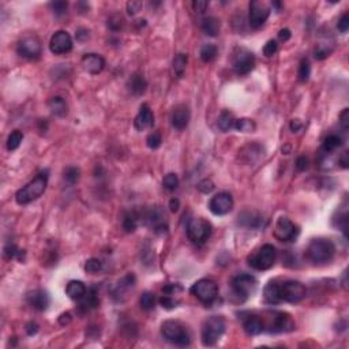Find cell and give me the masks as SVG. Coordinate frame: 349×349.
<instances>
[{
    "label": "cell",
    "instance_id": "6da1fadb",
    "mask_svg": "<svg viewBox=\"0 0 349 349\" xmlns=\"http://www.w3.org/2000/svg\"><path fill=\"white\" fill-rule=\"evenodd\" d=\"M307 289L300 281L285 280L282 282L270 281L263 289V298L267 304L299 303L305 298Z\"/></svg>",
    "mask_w": 349,
    "mask_h": 349
},
{
    "label": "cell",
    "instance_id": "7a4b0ae2",
    "mask_svg": "<svg viewBox=\"0 0 349 349\" xmlns=\"http://www.w3.org/2000/svg\"><path fill=\"white\" fill-rule=\"evenodd\" d=\"M48 177H49L48 171H43L34 177L33 180L29 181L26 186L22 187L15 194V201L18 205H28V203L39 199L45 192L46 186H48Z\"/></svg>",
    "mask_w": 349,
    "mask_h": 349
},
{
    "label": "cell",
    "instance_id": "3957f363",
    "mask_svg": "<svg viewBox=\"0 0 349 349\" xmlns=\"http://www.w3.org/2000/svg\"><path fill=\"white\" fill-rule=\"evenodd\" d=\"M336 255V246L329 239H312L307 247V257L312 263L322 265L330 262Z\"/></svg>",
    "mask_w": 349,
    "mask_h": 349
},
{
    "label": "cell",
    "instance_id": "277c9868",
    "mask_svg": "<svg viewBox=\"0 0 349 349\" xmlns=\"http://www.w3.org/2000/svg\"><path fill=\"white\" fill-rule=\"evenodd\" d=\"M161 334L164 338L169 341L171 344H174L176 347H188L191 344V336L190 332L187 330V327L179 321H174L169 319L165 321L161 325Z\"/></svg>",
    "mask_w": 349,
    "mask_h": 349
},
{
    "label": "cell",
    "instance_id": "5b68a950",
    "mask_svg": "<svg viewBox=\"0 0 349 349\" xmlns=\"http://www.w3.org/2000/svg\"><path fill=\"white\" fill-rule=\"evenodd\" d=\"M265 330L269 333H288L295 329V321L292 316L282 311H267L266 318H262Z\"/></svg>",
    "mask_w": 349,
    "mask_h": 349
},
{
    "label": "cell",
    "instance_id": "8992f818",
    "mask_svg": "<svg viewBox=\"0 0 349 349\" xmlns=\"http://www.w3.org/2000/svg\"><path fill=\"white\" fill-rule=\"evenodd\" d=\"M277 258L276 247L273 244H263L262 247H259L257 251H254L247 258L248 266H251L253 269L259 271L269 270L273 267Z\"/></svg>",
    "mask_w": 349,
    "mask_h": 349
},
{
    "label": "cell",
    "instance_id": "52a82bcc",
    "mask_svg": "<svg viewBox=\"0 0 349 349\" xmlns=\"http://www.w3.org/2000/svg\"><path fill=\"white\" fill-rule=\"evenodd\" d=\"M225 333V319L220 315L208 318L202 326V344L205 347H214Z\"/></svg>",
    "mask_w": 349,
    "mask_h": 349
},
{
    "label": "cell",
    "instance_id": "ba28073f",
    "mask_svg": "<svg viewBox=\"0 0 349 349\" xmlns=\"http://www.w3.org/2000/svg\"><path fill=\"white\" fill-rule=\"evenodd\" d=\"M187 237L191 240L194 244L201 246L203 243H206L212 236V224L209 221L203 220V218H191L187 224Z\"/></svg>",
    "mask_w": 349,
    "mask_h": 349
},
{
    "label": "cell",
    "instance_id": "9c48e42d",
    "mask_svg": "<svg viewBox=\"0 0 349 349\" xmlns=\"http://www.w3.org/2000/svg\"><path fill=\"white\" fill-rule=\"evenodd\" d=\"M139 216H141L142 222L149 228H152L158 235L168 231V221H167L164 210L160 206L145 209L142 210V213H139Z\"/></svg>",
    "mask_w": 349,
    "mask_h": 349
},
{
    "label": "cell",
    "instance_id": "30bf717a",
    "mask_svg": "<svg viewBox=\"0 0 349 349\" xmlns=\"http://www.w3.org/2000/svg\"><path fill=\"white\" fill-rule=\"evenodd\" d=\"M191 293L205 305H210L218 295V287L213 280L202 278L191 287Z\"/></svg>",
    "mask_w": 349,
    "mask_h": 349
},
{
    "label": "cell",
    "instance_id": "8fae6325",
    "mask_svg": "<svg viewBox=\"0 0 349 349\" xmlns=\"http://www.w3.org/2000/svg\"><path fill=\"white\" fill-rule=\"evenodd\" d=\"M231 287L233 293L239 296L243 300H246L250 296H253V293L255 292V289L258 287V281L257 278L251 274L247 273H242V274H237L232 278Z\"/></svg>",
    "mask_w": 349,
    "mask_h": 349
},
{
    "label": "cell",
    "instance_id": "7c38bea8",
    "mask_svg": "<svg viewBox=\"0 0 349 349\" xmlns=\"http://www.w3.org/2000/svg\"><path fill=\"white\" fill-rule=\"evenodd\" d=\"M232 66L237 75H247L255 67V56L247 48H236L232 57Z\"/></svg>",
    "mask_w": 349,
    "mask_h": 349
},
{
    "label": "cell",
    "instance_id": "4fadbf2b",
    "mask_svg": "<svg viewBox=\"0 0 349 349\" xmlns=\"http://www.w3.org/2000/svg\"><path fill=\"white\" fill-rule=\"evenodd\" d=\"M17 52L23 59L36 60L41 56V52H43L41 41L37 36H25L18 43Z\"/></svg>",
    "mask_w": 349,
    "mask_h": 349
},
{
    "label": "cell",
    "instance_id": "5bb4252c",
    "mask_svg": "<svg viewBox=\"0 0 349 349\" xmlns=\"http://www.w3.org/2000/svg\"><path fill=\"white\" fill-rule=\"evenodd\" d=\"M248 8H250V25L254 29H258L262 25H265L271 11V6L269 3L262 0H254L250 3Z\"/></svg>",
    "mask_w": 349,
    "mask_h": 349
},
{
    "label": "cell",
    "instance_id": "9a60e30c",
    "mask_svg": "<svg viewBox=\"0 0 349 349\" xmlns=\"http://www.w3.org/2000/svg\"><path fill=\"white\" fill-rule=\"evenodd\" d=\"M299 235V228L288 217H280L274 226V236L280 242H293Z\"/></svg>",
    "mask_w": 349,
    "mask_h": 349
},
{
    "label": "cell",
    "instance_id": "2e32d148",
    "mask_svg": "<svg viewBox=\"0 0 349 349\" xmlns=\"http://www.w3.org/2000/svg\"><path fill=\"white\" fill-rule=\"evenodd\" d=\"M233 209V198L229 192L222 191L216 194L210 202H209V210L214 216H225Z\"/></svg>",
    "mask_w": 349,
    "mask_h": 349
},
{
    "label": "cell",
    "instance_id": "e0dca14e",
    "mask_svg": "<svg viewBox=\"0 0 349 349\" xmlns=\"http://www.w3.org/2000/svg\"><path fill=\"white\" fill-rule=\"evenodd\" d=\"M73 45L74 44L71 36L64 30L56 32L52 36L51 41H49V49L55 55H66L68 52H71Z\"/></svg>",
    "mask_w": 349,
    "mask_h": 349
},
{
    "label": "cell",
    "instance_id": "ac0fdd59",
    "mask_svg": "<svg viewBox=\"0 0 349 349\" xmlns=\"http://www.w3.org/2000/svg\"><path fill=\"white\" fill-rule=\"evenodd\" d=\"M135 276L129 273L127 276H124L120 281L116 284V287L112 289V299L115 302H124L126 299L129 298L130 293L134 291L135 288Z\"/></svg>",
    "mask_w": 349,
    "mask_h": 349
},
{
    "label": "cell",
    "instance_id": "d6986e66",
    "mask_svg": "<svg viewBox=\"0 0 349 349\" xmlns=\"http://www.w3.org/2000/svg\"><path fill=\"white\" fill-rule=\"evenodd\" d=\"M237 225L247 229H259L265 225V218L257 210H243L237 216Z\"/></svg>",
    "mask_w": 349,
    "mask_h": 349
},
{
    "label": "cell",
    "instance_id": "ffe728a7",
    "mask_svg": "<svg viewBox=\"0 0 349 349\" xmlns=\"http://www.w3.org/2000/svg\"><path fill=\"white\" fill-rule=\"evenodd\" d=\"M190 109L187 105H177L174 108V111L171 113V124L174 130L181 131L184 130L190 123Z\"/></svg>",
    "mask_w": 349,
    "mask_h": 349
},
{
    "label": "cell",
    "instance_id": "44dd1931",
    "mask_svg": "<svg viewBox=\"0 0 349 349\" xmlns=\"http://www.w3.org/2000/svg\"><path fill=\"white\" fill-rule=\"evenodd\" d=\"M82 67L86 73L91 74V75H97L100 74L105 68V60L101 55L97 53H86L82 57Z\"/></svg>",
    "mask_w": 349,
    "mask_h": 349
},
{
    "label": "cell",
    "instance_id": "7402d4cb",
    "mask_svg": "<svg viewBox=\"0 0 349 349\" xmlns=\"http://www.w3.org/2000/svg\"><path fill=\"white\" fill-rule=\"evenodd\" d=\"M26 302L29 303V305L33 307L34 310L45 311L49 305V296L45 291L36 289V291H32L26 295Z\"/></svg>",
    "mask_w": 349,
    "mask_h": 349
},
{
    "label": "cell",
    "instance_id": "603a6c76",
    "mask_svg": "<svg viewBox=\"0 0 349 349\" xmlns=\"http://www.w3.org/2000/svg\"><path fill=\"white\" fill-rule=\"evenodd\" d=\"M134 126L138 131H145L147 129H152L154 126V115L147 104H143L141 107L139 113L136 115L135 120H134Z\"/></svg>",
    "mask_w": 349,
    "mask_h": 349
},
{
    "label": "cell",
    "instance_id": "cb8c5ba5",
    "mask_svg": "<svg viewBox=\"0 0 349 349\" xmlns=\"http://www.w3.org/2000/svg\"><path fill=\"white\" fill-rule=\"evenodd\" d=\"M263 156V147L259 143H248L239 150V157L246 164H254Z\"/></svg>",
    "mask_w": 349,
    "mask_h": 349
},
{
    "label": "cell",
    "instance_id": "d4e9b609",
    "mask_svg": "<svg viewBox=\"0 0 349 349\" xmlns=\"http://www.w3.org/2000/svg\"><path fill=\"white\" fill-rule=\"evenodd\" d=\"M243 327H244V332L247 333L248 336H258L262 332H265L262 318L258 315H254V314H250V315L243 318Z\"/></svg>",
    "mask_w": 349,
    "mask_h": 349
},
{
    "label": "cell",
    "instance_id": "484cf974",
    "mask_svg": "<svg viewBox=\"0 0 349 349\" xmlns=\"http://www.w3.org/2000/svg\"><path fill=\"white\" fill-rule=\"evenodd\" d=\"M79 311L81 312H87V311L94 310L98 307L100 304V299H98V293H97L96 288L91 287L87 289V292L84 298L79 300Z\"/></svg>",
    "mask_w": 349,
    "mask_h": 349
},
{
    "label": "cell",
    "instance_id": "4316f807",
    "mask_svg": "<svg viewBox=\"0 0 349 349\" xmlns=\"http://www.w3.org/2000/svg\"><path fill=\"white\" fill-rule=\"evenodd\" d=\"M127 87H129V91L132 96H142L146 91V79H145V77L142 74H132L130 77L129 82H127Z\"/></svg>",
    "mask_w": 349,
    "mask_h": 349
},
{
    "label": "cell",
    "instance_id": "83f0119b",
    "mask_svg": "<svg viewBox=\"0 0 349 349\" xmlns=\"http://www.w3.org/2000/svg\"><path fill=\"white\" fill-rule=\"evenodd\" d=\"M48 108L51 109L52 115H55L57 118H64L68 112V107L66 100L60 96L52 97L48 101Z\"/></svg>",
    "mask_w": 349,
    "mask_h": 349
},
{
    "label": "cell",
    "instance_id": "f1b7e54d",
    "mask_svg": "<svg viewBox=\"0 0 349 349\" xmlns=\"http://www.w3.org/2000/svg\"><path fill=\"white\" fill-rule=\"evenodd\" d=\"M87 292V289L85 287V284L82 281H77V280H73L67 284L66 287V293L70 299L73 300H81L84 298L85 295Z\"/></svg>",
    "mask_w": 349,
    "mask_h": 349
},
{
    "label": "cell",
    "instance_id": "f546056e",
    "mask_svg": "<svg viewBox=\"0 0 349 349\" xmlns=\"http://www.w3.org/2000/svg\"><path fill=\"white\" fill-rule=\"evenodd\" d=\"M202 32L209 37H216L220 34L221 23L220 19H217L216 17H208L202 21Z\"/></svg>",
    "mask_w": 349,
    "mask_h": 349
},
{
    "label": "cell",
    "instance_id": "4dcf8cb0",
    "mask_svg": "<svg viewBox=\"0 0 349 349\" xmlns=\"http://www.w3.org/2000/svg\"><path fill=\"white\" fill-rule=\"evenodd\" d=\"M141 222V216L135 210L127 212L123 218V229L126 232H134Z\"/></svg>",
    "mask_w": 349,
    "mask_h": 349
},
{
    "label": "cell",
    "instance_id": "1f68e13d",
    "mask_svg": "<svg viewBox=\"0 0 349 349\" xmlns=\"http://www.w3.org/2000/svg\"><path fill=\"white\" fill-rule=\"evenodd\" d=\"M235 122H236V119L233 116V113L229 111H222L218 116V120H217V126H218L220 131L228 132L229 130L235 127Z\"/></svg>",
    "mask_w": 349,
    "mask_h": 349
},
{
    "label": "cell",
    "instance_id": "d6a6232c",
    "mask_svg": "<svg viewBox=\"0 0 349 349\" xmlns=\"http://www.w3.org/2000/svg\"><path fill=\"white\" fill-rule=\"evenodd\" d=\"M344 139L343 136L338 134H330L325 138L323 145H322V152L323 153H332L340 146H343Z\"/></svg>",
    "mask_w": 349,
    "mask_h": 349
},
{
    "label": "cell",
    "instance_id": "836d02e7",
    "mask_svg": "<svg viewBox=\"0 0 349 349\" xmlns=\"http://www.w3.org/2000/svg\"><path fill=\"white\" fill-rule=\"evenodd\" d=\"M187 62H188V56L187 53H177L174 56V62H172V68H174V73L176 75V78H181L184 73H186Z\"/></svg>",
    "mask_w": 349,
    "mask_h": 349
},
{
    "label": "cell",
    "instance_id": "e575fe53",
    "mask_svg": "<svg viewBox=\"0 0 349 349\" xmlns=\"http://www.w3.org/2000/svg\"><path fill=\"white\" fill-rule=\"evenodd\" d=\"M199 56L202 59V62L210 63L213 62L217 56V46L213 44H205L199 51Z\"/></svg>",
    "mask_w": 349,
    "mask_h": 349
},
{
    "label": "cell",
    "instance_id": "d590c367",
    "mask_svg": "<svg viewBox=\"0 0 349 349\" xmlns=\"http://www.w3.org/2000/svg\"><path fill=\"white\" fill-rule=\"evenodd\" d=\"M79 177H81V171L78 168H75V167H68L63 172V179H64V181L67 183L68 186L77 184Z\"/></svg>",
    "mask_w": 349,
    "mask_h": 349
},
{
    "label": "cell",
    "instance_id": "8d00e7d4",
    "mask_svg": "<svg viewBox=\"0 0 349 349\" xmlns=\"http://www.w3.org/2000/svg\"><path fill=\"white\" fill-rule=\"evenodd\" d=\"M235 129L237 131H240V132H254L257 129V124H255L253 119H237L235 122Z\"/></svg>",
    "mask_w": 349,
    "mask_h": 349
},
{
    "label": "cell",
    "instance_id": "74e56055",
    "mask_svg": "<svg viewBox=\"0 0 349 349\" xmlns=\"http://www.w3.org/2000/svg\"><path fill=\"white\" fill-rule=\"evenodd\" d=\"M23 141V132L19 131V130H15L12 131L11 134L8 135V139H7V149L12 152V150H17L18 147L21 146V143Z\"/></svg>",
    "mask_w": 349,
    "mask_h": 349
},
{
    "label": "cell",
    "instance_id": "f35d334b",
    "mask_svg": "<svg viewBox=\"0 0 349 349\" xmlns=\"http://www.w3.org/2000/svg\"><path fill=\"white\" fill-rule=\"evenodd\" d=\"M141 308L145 311H152L156 307V296L152 292H143L139 299Z\"/></svg>",
    "mask_w": 349,
    "mask_h": 349
},
{
    "label": "cell",
    "instance_id": "ab89813d",
    "mask_svg": "<svg viewBox=\"0 0 349 349\" xmlns=\"http://www.w3.org/2000/svg\"><path fill=\"white\" fill-rule=\"evenodd\" d=\"M298 75H299V81H300V82H303V84L310 79L311 66H310V62H308L307 59H302L300 66H299Z\"/></svg>",
    "mask_w": 349,
    "mask_h": 349
},
{
    "label": "cell",
    "instance_id": "60d3db41",
    "mask_svg": "<svg viewBox=\"0 0 349 349\" xmlns=\"http://www.w3.org/2000/svg\"><path fill=\"white\" fill-rule=\"evenodd\" d=\"M102 270V262L97 258H90L86 261L85 263V271L89 274H96Z\"/></svg>",
    "mask_w": 349,
    "mask_h": 349
},
{
    "label": "cell",
    "instance_id": "b9f144b4",
    "mask_svg": "<svg viewBox=\"0 0 349 349\" xmlns=\"http://www.w3.org/2000/svg\"><path fill=\"white\" fill-rule=\"evenodd\" d=\"M163 186L169 190V191H174L179 187V177L176 174H165V177L163 179Z\"/></svg>",
    "mask_w": 349,
    "mask_h": 349
},
{
    "label": "cell",
    "instance_id": "7bdbcfd3",
    "mask_svg": "<svg viewBox=\"0 0 349 349\" xmlns=\"http://www.w3.org/2000/svg\"><path fill=\"white\" fill-rule=\"evenodd\" d=\"M49 8L56 17H63L67 12L68 3L67 1H52L49 3Z\"/></svg>",
    "mask_w": 349,
    "mask_h": 349
},
{
    "label": "cell",
    "instance_id": "ee69618b",
    "mask_svg": "<svg viewBox=\"0 0 349 349\" xmlns=\"http://www.w3.org/2000/svg\"><path fill=\"white\" fill-rule=\"evenodd\" d=\"M124 26V19L122 15H119V14H115V15H112V17H109V19H108V28L111 29L112 32H119V30H122Z\"/></svg>",
    "mask_w": 349,
    "mask_h": 349
},
{
    "label": "cell",
    "instance_id": "f6af8a7d",
    "mask_svg": "<svg viewBox=\"0 0 349 349\" xmlns=\"http://www.w3.org/2000/svg\"><path fill=\"white\" fill-rule=\"evenodd\" d=\"M333 52L332 46H327L325 44H319L316 46L315 51H314V56H315L316 60H323L326 57L330 56V53Z\"/></svg>",
    "mask_w": 349,
    "mask_h": 349
},
{
    "label": "cell",
    "instance_id": "bcb514c9",
    "mask_svg": "<svg viewBox=\"0 0 349 349\" xmlns=\"http://www.w3.org/2000/svg\"><path fill=\"white\" fill-rule=\"evenodd\" d=\"M161 142H163V138H161L160 132H152L146 139L147 146L150 147V149H158V147L161 146Z\"/></svg>",
    "mask_w": 349,
    "mask_h": 349
},
{
    "label": "cell",
    "instance_id": "7dc6e473",
    "mask_svg": "<svg viewBox=\"0 0 349 349\" xmlns=\"http://www.w3.org/2000/svg\"><path fill=\"white\" fill-rule=\"evenodd\" d=\"M277 49H278V44H277L276 40H269L266 43V45L263 46V55L266 57H271L276 55Z\"/></svg>",
    "mask_w": 349,
    "mask_h": 349
},
{
    "label": "cell",
    "instance_id": "c3c4849f",
    "mask_svg": "<svg viewBox=\"0 0 349 349\" xmlns=\"http://www.w3.org/2000/svg\"><path fill=\"white\" fill-rule=\"evenodd\" d=\"M160 304L163 305L165 310H172V308H174V307H177L179 302H177V300H174L172 296L164 295L163 298L160 299Z\"/></svg>",
    "mask_w": 349,
    "mask_h": 349
},
{
    "label": "cell",
    "instance_id": "681fc988",
    "mask_svg": "<svg viewBox=\"0 0 349 349\" xmlns=\"http://www.w3.org/2000/svg\"><path fill=\"white\" fill-rule=\"evenodd\" d=\"M197 188L203 194H209L214 190V183L210 179H203L198 183Z\"/></svg>",
    "mask_w": 349,
    "mask_h": 349
},
{
    "label": "cell",
    "instance_id": "f907efd6",
    "mask_svg": "<svg viewBox=\"0 0 349 349\" xmlns=\"http://www.w3.org/2000/svg\"><path fill=\"white\" fill-rule=\"evenodd\" d=\"M142 7H143L142 1H139V0H131V1L127 3V11H129L130 15H135V14L141 11Z\"/></svg>",
    "mask_w": 349,
    "mask_h": 349
},
{
    "label": "cell",
    "instance_id": "816d5d0a",
    "mask_svg": "<svg viewBox=\"0 0 349 349\" xmlns=\"http://www.w3.org/2000/svg\"><path fill=\"white\" fill-rule=\"evenodd\" d=\"M180 292H183V288L179 284H169L163 288V293L168 295V296H174V295H177Z\"/></svg>",
    "mask_w": 349,
    "mask_h": 349
},
{
    "label": "cell",
    "instance_id": "f5cc1de1",
    "mask_svg": "<svg viewBox=\"0 0 349 349\" xmlns=\"http://www.w3.org/2000/svg\"><path fill=\"white\" fill-rule=\"evenodd\" d=\"M209 1L208 0H194L192 1V8L197 14H203V12L208 10Z\"/></svg>",
    "mask_w": 349,
    "mask_h": 349
},
{
    "label": "cell",
    "instance_id": "db71d44e",
    "mask_svg": "<svg viewBox=\"0 0 349 349\" xmlns=\"http://www.w3.org/2000/svg\"><path fill=\"white\" fill-rule=\"evenodd\" d=\"M337 28L338 30L341 32V33H347L349 29V14L348 12H345V14H343V17L340 18V21H338L337 23Z\"/></svg>",
    "mask_w": 349,
    "mask_h": 349
},
{
    "label": "cell",
    "instance_id": "11a10c76",
    "mask_svg": "<svg viewBox=\"0 0 349 349\" xmlns=\"http://www.w3.org/2000/svg\"><path fill=\"white\" fill-rule=\"evenodd\" d=\"M340 123H341V126H343L344 131H348V129H349V109L348 108H345L343 112H341V115H340Z\"/></svg>",
    "mask_w": 349,
    "mask_h": 349
},
{
    "label": "cell",
    "instance_id": "9f6ffc18",
    "mask_svg": "<svg viewBox=\"0 0 349 349\" xmlns=\"http://www.w3.org/2000/svg\"><path fill=\"white\" fill-rule=\"evenodd\" d=\"M308 167H310L308 158L305 157V156L298 157V160H296V168H298L299 171H305V169H308Z\"/></svg>",
    "mask_w": 349,
    "mask_h": 349
},
{
    "label": "cell",
    "instance_id": "6f0895ef",
    "mask_svg": "<svg viewBox=\"0 0 349 349\" xmlns=\"http://www.w3.org/2000/svg\"><path fill=\"white\" fill-rule=\"evenodd\" d=\"M18 250L14 244H7L4 247V258L6 259H12L15 255H17Z\"/></svg>",
    "mask_w": 349,
    "mask_h": 349
},
{
    "label": "cell",
    "instance_id": "680465c9",
    "mask_svg": "<svg viewBox=\"0 0 349 349\" xmlns=\"http://www.w3.org/2000/svg\"><path fill=\"white\" fill-rule=\"evenodd\" d=\"M87 39H89V30H86V29H78L77 30V40L78 41L84 43Z\"/></svg>",
    "mask_w": 349,
    "mask_h": 349
},
{
    "label": "cell",
    "instance_id": "91938a15",
    "mask_svg": "<svg viewBox=\"0 0 349 349\" xmlns=\"http://www.w3.org/2000/svg\"><path fill=\"white\" fill-rule=\"evenodd\" d=\"M291 37H292V33H291L289 29H281L278 32V39L281 40V41H288Z\"/></svg>",
    "mask_w": 349,
    "mask_h": 349
},
{
    "label": "cell",
    "instance_id": "94428289",
    "mask_svg": "<svg viewBox=\"0 0 349 349\" xmlns=\"http://www.w3.org/2000/svg\"><path fill=\"white\" fill-rule=\"evenodd\" d=\"M289 127H291V131H293V132H298V131H300V130H302V127H303V123H302L299 119H293L292 122H291V124H289Z\"/></svg>",
    "mask_w": 349,
    "mask_h": 349
},
{
    "label": "cell",
    "instance_id": "6125c7cd",
    "mask_svg": "<svg viewBox=\"0 0 349 349\" xmlns=\"http://www.w3.org/2000/svg\"><path fill=\"white\" fill-rule=\"evenodd\" d=\"M179 208H180V202H179V199H177V198H172V199L169 201V209H171V212L176 213V212L179 210Z\"/></svg>",
    "mask_w": 349,
    "mask_h": 349
},
{
    "label": "cell",
    "instance_id": "be15d7a7",
    "mask_svg": "<svg viewBox=\"0 0 349 349\" xmlns=\"http://www.w3.org/2000/svg\"><path fill=\"white\" fill-rule=\"evenodd\" d=\"M26 332H28L29 336H33V334L39 332V325L34 323V322H30V323H28V326H26Z\"/></svg>",
    "mask_w": 349,
    "mask_h": 349
},
{
    "label": "cell",
    "instance_id": "e7e4bbea",
    "mask_svg": "<svg viewBox=\"0 0 349 349\" xmlns=\"http://www.w3.org/2000/svg\"><path fill=\"white\" fill-rule=\"evenodd\" d=\"M70 322H71V314H70V312L62 314L60 318H59V323H60L62 326H66V325H68Z\"/></svg>",
    "mask_w": 349,
    "mask_h": 349
},
{
    "label": "cell",
    "instance_id": "03108f58",
    "mask_svg": "<svg viewBox=\"0 0 349 349\" xmlns=\"http://www.w3.org/2000/svg\"><path fill=\"white\" fill-rule=\"evenodd\" d=\"M340 164H341V167L343 168H348L349 167V154H348V152H344L343 153V156L340 157Z\"/></svg>",
    "mask_w": 349,
    "mask_h": 349
}]
</instances>
